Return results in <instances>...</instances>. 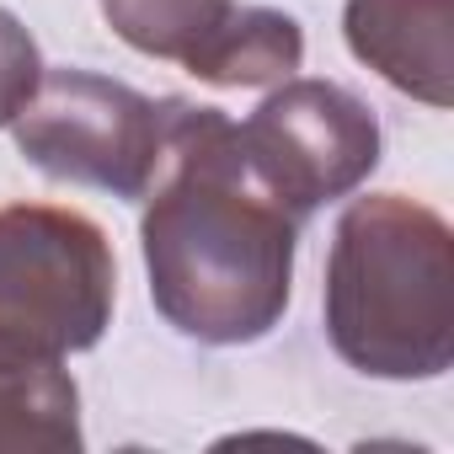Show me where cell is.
Returning a JSON list of instances; mask_svg holds the SVG:
<instances>
[{"label": "cell", "instance_id": "cell-7", "mask_svg": "<svg viewBox=\"0 0 454 454\" xmlns=\"http://www.w3.org/2000/svg\"><path fill=\"white\" fill-rule=\"evenodd\" d=\"M86 449L81 385L65 358L0 342V454H75Z\"/></svg>", "mask_w": 454, "mask_h": 454}, {"label": "cell", "instance_id": "cell-4", "mask_svg": "<svg viewBox=\"0 0 454 454\" xmlns=\"http://www.w3.org/2000/svg\"><path fill=\"white\" fill-rule=\"evenodd\" d=\"M166 113L171 97L155 102L129 81L65 65L43 70L27 107L12 118V139L33 171L139 203L166 155Z\"/></svg>", "mask_w": 454, "mask_h": 454}, {"label": "cell", "instance_id": "cell-3", "mask_svg": "<svg viewBox=\"0 0 454 454\" xmlns=\"http://www.w3.org/2000/svg\"><path fill=\"white\" fill-rule=\"evenodd\" d=\"M118 310V257L107 231L65 203L0 208V342L43 358L86 353Z\"/></svg>", "mask_w": 454, "mask_h": 454}, {"label": "cell", "instance_id": "cell-1", "mask_svg": "<svg viewBox=\"0 0 454 454\" xmlns=\"http://www.w3.org/2000/svg\"><path fill=\"white\" fill-rule=\"evenodd\" d=\"M150 300L203 348H247L284 326L305 219L262 182L236 118L171 97L166 155L139 198Z\"/></svg>", "mask_w": 454, "mask_h": 454}, {"label": "cell", "instance_id": "cell-8", "mask_svg": "<svg viewBox=\"0 0 454 454\" xmlns=\"http://www.w3.org/2000/svg\"><path fill=\"white\" fill-rule=\"evenodd\" d=\"M305 65V33L278 6H236L224 27L182 65L192 81L219 91H268Z\"/></svg>", "mask_w": 454, "mask_h": 454}, {"label": "cell", "instance_id": "cell-9", "mask_svg": "<svg viewBox=\"0 0 454 454\" xmlns=\"http://www.w3.org/2000/svg\"><path fill=\"white\" fill-rule=\"evenodd\" d=\"M97 6L134 54L187 65L241 0H97Z\"/></svg>", "mask_w": 454, "mask_h": 454}, {"label": "cell", "instance_id": "cell-6", "mask_svg": "<svg viewBox=\"0 0 454 454\" xmlns=\"http://www.w3.org/2000/svg\"><path fill=\"white\" fill-rule=\"evenodd\" d=\"M342 38L395 91L427 107L454 102V0H348Z\"/></svg>", "mask_w": 454, "mask_h": 454}, {"label": "cell", "instance_id": "cell-2", "mask_svg": "<svg viewBox=\"0 0 454 454\" xmlns=\"http://www.w3.org/2000/svg\"><path fill=\"white\" fill-rule=\"evenodd\" d=\"M321 321L332 353L369 380H438L454 364V231L406 192H364L342 208Z\"/></svg>", "mask_w": 454, "mask_h": 454}, {"label": "cell", "instance_id": "cell-10", "mask_svg": "<svg viewBox=\"0 0 454 454\" xmlns=\"http://www.w3.org/2000/svg\"><path fill=\"white\" fill-rule=\"evenodd\" d=\"M43 54H38V38L22 27L17 12L0 6V129H12V118L27 107V97L38 91L43 81Z\"/></svg>", "mask_w": 454, "mask_h": 454}, {"label": "cell", "instance_id": "cell-5", "mask_svg": "<svg viewBox=\"0 0 454 454\" xmlns=\"http://www.w3.org/2000/svg\"><path fill=\"white\" fill-rule=\"evenodd\" d=\"M241 150L262 171V182L300 214L310 219L316 208L353 198L385 150L374 107L342 86V81H310L289 75L268 86L257 113L236 123Z\"/></svg>", "mask_w": 454, "mask_h": 454}]
</instances>
